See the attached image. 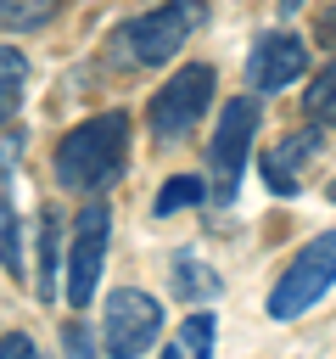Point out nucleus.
<instances>
[{
    "label": "nucleus",
    "instance_id": "obj_1",
    "mask_svg": "<svg viewBox=\"0 0 336 359\" xmlns=\"http://www.w3.org/2000/svg\"><path fill=\"white\" fill-rule=\"evenodd\" d=\"M123 157H129V112L112 107V112H95L78 129L62 135V146H56V180L67 191H106L123 174Z\"/></svg>",
    "mask_w": 336,
    "mask_h": 359
},
{
    "label": "nucleus",
    "instance_id": "obj_2",
    "mask_svg": "<svg viewBox=\"0 0 336 359\" xmlns=\"http://www.w3.org/2000/svg\"><path fill=\"white\" fill-rule=\"evenodd\" d=\"M207 22V6L202 0H168L146 17H129L118 34H112V62L123 67H157L168 56H179V45Z\"/></svg>",
    "mask_w": 336,
    "mask_h": 359
},
{
    "label": "nucleus",
    "instance_id": "obj_3",
    "mask_svg": "<svg viewBox=\"0 0 336 359\" xmlns=\"http://www.w3.org/2000/svg\"><path fill=\"white\" fill-rule=\"evenodd\" d=\"M252 135H258V101H252V95L224 101L218 129H213V146H207V196H213V202H235L241 174H246Z\"/></svg>",
    "mask_w": 336,
    "mask_h": 359
},
{
    "label": "nucleus",
    "instance_id": "obj_4",
    "mask_svg": "<svg viewBox=\"0 0 336 359\" xmlns=\"http://www.w3.org/2000/svg\"><path fill=\"white\" fill-rule=\"evenodd\" d=\"M330 286H336V230H325V236H314L308 247H297L291 269H286V275L274 280V292H269V320H297V314H308Z\"/></svg>",
    "mask_w": 336,
    "mask_h": 359
},
{
    "label": "nucleus",
    "instance_id": "obj_5",
    "mask_svg": "<svg viewBox=\"0 0 336 359\" xmlns=\"http://www.w3.org/2000/svg\"><path fill=\"white\" fill-rule=\"evenodd\" d=\"M213 67L207 62H190V67H179L157 95H151V135L157 140H185L196 123H202V112H207V101H213Z\"/></svg>",
    "mask_w": 336,
    "mask_h": 359
},
{
    "label": "nucleus",
    "instance_id": "obj_6",
    "mask_svg": "<svg viewBox=\"0 0 336 359\" xmlns=\"http://www.w3.org/2000/svg\"><path fill=\"white\" fill-rule=\"evenodd\" d=\"M106 236H112V208L84 202L73 241H67V303L73 309H84L95 297V280H101V264H106Z\"/></svg>",
    "mask_w": 336,
    "mask_h": 359
},
{
    "label": "nucleus",
    "instance_id": "obj_7",
    "mask_svg": "<svg viewBox=\"0 0 336 359\" xmlns=\"http://www.w3.org/2000/svg\"><path fill=\"white\" fill-rule=\"evenodd\" d=\"M157 331H162V309H157V297H146V292H134V286L112 292L106 320H101V342H106L112 359H140V353L157 342Z\"/></svg>",
    "mask_w": 336,
    "mask_h": 359
},
{
    "label": "nucleus",
    "instance_id": "obj_8",
    "mask_svg": "<svg viewBox=\"0 0 336 359\" xmlns=\"http://www.w3.org/2000/svg\"><path fill=\"white\" fill-rule=\"evenodd\" d=\"M302 73H308V45L297 34H280V28L263 34L246 56V84L252 90H291Z\"/></svg>",
    "mask_w": 336,
    "mask_h": 359
},
{
    "label": "nucleus",
    "instance_id": "obj_9",
    "mask_svg": "<svg viewBox=\"0 0 336 359\" xmlns=\"http://www.w3.org/2000/svg\"><path fill=\"white\" fill-rule=\"evenodd\" d=\"M319 146H325V135L308 123V129H297L291 140H280L274 151H263V185H269L274 196H297V185H302V168L319 157Z\"/></svg>",
    "mask_w": 336,
    "mask_h": 359
},
{
    "label": "nucleus",
    "instance_id": "obj_10",
    "mask_svg": "<svg viewBox=\"0 0 336 359\" xmlns=\"http://www.w3.org/2000/svg\"><path fill=\"white\" fill-rule=\"evenodd\" d=\"M213 331H218V320L207 309H196V314H185V325L168 337V348L157 359H213Z\"/></svg>",
    "mask_w": 336,
    "mask_h": 359
},
{
    "label": "nucleus",
    "instance_id": "obj_11",
    "mask_svg": "<svg viewBox=\"0 0 336 359\" xmlns=\"http://www.w3.org/2000/svg\"><path fill=\"white\" fill-rule=\"evenodd\" d=\"M174 292H179L185 303H207V297H218V275H213L202 258L179 252V258H174Z\"/></svg>",
    "mask_w": 336,
    "mask_h": 359
},
{
    "label": "nucleus",
    "instance_id": "obj_12",
    "mask_svg": "<svg viewBox=\"0 0 336 359\" xmlns=\"http://www.w3.org/2000/svg\"><path fill=\"white\" fill-rule=\"evenodd\" d=\"M22 79H28V62H22V50L0 45V123H11V118L22 112Z\"/></svg>",
    "mask_w": 336,
    "mask_h": 359
},
{
    "label": "nucleus",
    "instance_id": "obj_13",
    "mask_svg": "<svg viewBox=\"0 0 336 359\" xmlns=\"http://www.w3.org/2000/svg\"><path fill=\"white\" fill-rule=\"evenodd\" d=\"M56 236H62V224H56V213L45 208V213H39V275H34V292H39L45 303L56 297V269H62V264H56Z\"/></svg>",
    "mask_w": 336,
    "mask_h": 359
},
{
    "label": "nucleus",
    "instance_id": "obj_14",
    "mask_svg": "<svg viewBox=\"0 0 336 359\" xmlns=\"http://www.w3.org/2000/svg\"><path fill=\"white\" fill-rule=\"evenodd\" d=\"M202 196H207V180H202V174H174V180L157 191L151 213H157V219H168V213H179V208H196Z\"/></svg>",
    "mask_w": 336,
    "mask_h": 359
},
{
    "label": "nucleus",
    "instance_id": "obj_15",
    "mask_svg": "<svg viewBox=\"0 0 336 359\" xmlns=\"http://www.w3.org/2000/svg\"><path fill=\"white\" fill-rule=\"evenodd\" d=\"M302 107H308V123L314 129H336V62L314 79V90L302 95Z\"/></svg>",
    "mask_w": 336,
    "mask_h": 359
},
{
    "label": "nucleus",
    "instance_id": "obj_16",
    "mask_svg": "<svg viewBox=\"0 0 336 359\" xmlns=\"http://www.w3.org/2000/svg\"><path fill=\"white\" fill-rule=\"evenodd\" d=\"M56 6H62V0H0V28H17V34L45 28V22L56 17Z\"/></svg>",
    "mask_w": 336,
    "mask_h": 359
},
{
    "label": "nucleus",
    "instance_id": "obj_17",
    "mask_svg": "<svg viewBox=\"0 0 336 359\" xmlns=\"http://www.w3.org/2000/svg\"><path fill=\"white\" fill-rule=\"evenodd\" d=\"M0 258L11 269V280H22V241H17V213L0 202Z\"/></svg>",
    "mask_w": 336,
    "mask_h": 359
},
{
    "label": "nucleus",
    "instance_id": "obj_18",
    "mask_svg": "<svg viewBox=\"0 0 336 359\" xmlns=\"http://www.w3.org/2000/svg\"><path fill=\"white\" fill-rule=\"evenodd\" d=\"M62 353H67V359H95V342H90V331H84L78 320L62 325Z\"/></svg>",
    "mask_w": 336,
    "mask_h": 359
},
{
    "label": "nucleus",
    "instance_id": "obj_19",
    "mask_svg": "<svg viewBox=\"0 0 336 359\" xmlns=\"http://www.w3.org/2000/svg\"><path fill=\"white\" fill-rule=\"evenodd\" d=\"M0 359H39V348H34V337L6 331V337H0Z\"/></svg>",
    "mask_w": 336,
    "mask_h": 359
},
{
    "label": "nucleus",
    "instance_id": "obj_20",
    "mask_svg": "<svg viewBox=\"0 0 336 359\" xmlns=\"http://www.w3.org/2000/svg\"><path fill=\"white\" fill-rule=\"evenodd\" d=\"M314 34H319V45H330V50H336V6H330V11H319Z\"/></svg>",
    "mask_w": 336,
    "mask_h": 359
},
{
    "label": "nucleus",
    "instance_id": "obj_21",
    "mask_svg": "<svg viewBox=\"0 0 336 359\" xmlns=\"http://www.w3.org/2000/svg\"><path fill=\"white\" fill-rule=\"evenodd\" d=\"M17 151H22V135H6V140H0V174L17 163Z\"/></svg>",
    "mask_w": 336,
    "mask_h": 359
},
{
    "label": "nucleus",
    "instance_id": "obj_22",
    "mask_svg": "<svg viewBox=\"0 0 336 359\" xmlns=\"http://www.w3.org/2000/svg\"><path fill=\"white\" fill-rule=\"evenodd\" d=\"M274 6H280V17H291V11H297V6H308V0H274Z\"/></svg>",
    "mask_w": 336,
    "mask_h": 359
},
{
    "label": "nucleus",
    "instance_id": "obj_23",
    "mask_svg": "<svg viewBox=\"0 0 336 359\" xmlns=\"http://www.w3.org/2000/svg\"><path fill=\"white\" fill-rule=\"evenodd\" d=\"M330 202H336V180H330Z\"/></svg>",
    "mask_w": 336,
    "mask_h": 359
}]
</instances>
